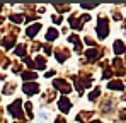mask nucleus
Returning <instances> with one entry per match:
<instances>
[{
  "mask_svg": "<svg viewBox=\"0 0 126 123\" xmlns=\"http://www.w3.org/2000/svg\"><path fill=\"white\" fill-rule=\"evenodd\" d=\"M10 19L14 20V22H21V20H22V17H21V16H14V17H10Z\"/></svg>",
  "mask_w": 126,
  "mask_h": 123,
  "instance_id": "nucleus-16",
  "label": "nucleus"
},
{
  "mask_svg": "<svg viewBox=\"0 0 126 123\" xmlns=\"http://www.w3.org/2000/svg\"><path fill=\"white\" fill-rule=\"evenodd\" d=\"M53 84H55V87L62 89V92H70V85H68L66 82H63V81H55Z\"/></svg>",
  "mask_w": 126,
  "mask_h": 123,
  "instance_id": "nucleus-5",
  "label": "nucleus"
},
{
  "mask_svg": "<svg viewBox=\"0 0 126 123\" xmlns=\"http://www.w3.org/2000/svg\"><path fill=\"white\" fill-rule=\"evenodd\" d=\"M34 67H38V68H44V58H36V65Z\"/></svg>",
  "mask_w": 126,
  "mask_h": 123,
  "instance_id": "nucleus-12",
  "label": "nucleus"
},
{
  "mask_svg": "<svg viewBox=\"0 0 126 123\" xmlns=\"http://www.w3.org/2000/svg\"><path fill=\"white\" fill-rule=\"evenodd\" d=\"M22 77L31 81V79H36V74H32V72H24V75H22Z\"/></svg>",
  "mask_w": 126,
  "mask_h": 123,
  "instance_id": "nucleus-13",
  "label": "nucleus"
},
{
  "mask_svg": "<svg viewBox=\"0 0 126 123\" xmlns=\"http://www.w3.org/2000/svg\"><path fill=\"white\" fill-rule=\"evenodd\" d=\"M16 53H17V55H24V53H26V48H24V46H19V48H17V50H16Z\"/></svg>",
  "mask_w": 126,
  "mask_h": 123,
  "instance_id": "nucleus-14",
  "label": "nucleus"
},
{
  "mask_svg": "<svg viewBox=\"0 0 126 123\" xmlns=\"http://www.w3.org/2000/svg\"><path fill=\"white\" fill-rule=\"evenodd\" d=\"M56 38H58V31H56V29H49L48 34H46V40L48 41H55Z\"/></svg>",
  "mask_w": 126,
  "mask_h": 123,
  "instance_id": "nucleus-8",
  "label": "nucleus"
},
{
  "mask_svg": "<svg viewBox=\"0 0 126 123\" xmlns=\"http://www.w3.org/2000/svg\"><path fill=\"white\" fill-rule=\"evenodd\" d=\"M9 113L14 115L16 118H21V116H22V113H21V101H19V99L14 102V104L9 106Z\"/></svg>",
  "mask_w": 126,
  "mask_h": 123,
  "instance_id": "nucleus-2",
  "label": "nucleus"
},
{
  "mask_svg": "<svg viewBox=\"0 0 126 123\" xmlns=\"http://www.w3.org/2000/svg\"><path fill=\"white\" fill-rule=\"evenodd\" d=\"M70 106H72V104H70V101H68L66 98H62V99H60V111L68 113V111H70Z\"/></svg>",
  "mask_w": 126,
  "mask_h": 123,
  "instance_id": "nucleus-4",
  "label": "nucleus"
},
{
  "mask_svg": "<svg viewBox=\"0 0 126 123\" xmlns=\"http://www.w3.org/2000/svg\"><path fill=\"white\" fill-rule=\"evenodd\" d=\"M70 24H72L73 29H80V27H82V24H80L79 20H75V19H70Z\"/></svg>",
  "mask_w": 126,
  "mask_h": 123,
  "instance_id": "nucleus-11",
  "label": "nucleus"
},
{
  "mask_svg": "<svg viewBox=\"0 0 126 123\" xmlns=\"http://www.w3.org/2000/svg\"><path fill=\"white\" fill-rule=\"evenodd\" d=\"M125 51H126L125 44H123L121 41H116V43H114V53H116V55H121V53H125Z\"/></svg>",
  "mask_w": 126,
  "mask_h": 123,
  "instance_id": "nucleus-7",
  "label": "nucleus"
},
{
  "mask_svg": "<svg viewBox=\"0 0 126 123\" xmlns=\"http://www.w3.org/2000/svg\"><path fill=\"white\" fill-rule=\"evenodd\" d=\"M109 89H118V91H123V84L121 82H109L107 84Z\"/></svg>",
  "mask_w": 126,
  "mask_h": 123,
  "instance_id": "nucleus-9",
  "label": "nucleus"
},
{
  "mask_svg": "<svg viewBox=\"0 0 126 123\" xmlns=\"http://www.w3.org/2000/svg\"><path fill=\"white\" fill-rule=\"evenodd\" d=\"M99 55H101V53H99L97 50H89V53H87V57H89L90 60H95V58H99Z\"/></svg>",
  "mask_w": 126,
  "mask_h": 123,
  "instance_id": "nucleus-10",
  "label": "nucleus"
},
{
  "mask_svg": "<svg viewBox=\"0 0 126 123\" xmlns=\"http://www.w3.org/2000/svg\"><path fill=\"white\" fill-rule=\"evenodd\" d=\"M82 7L84 9H92V7H95V3H82Z\"/></svg>",
  "mask_w": 126,
  "mask_h": 123,
  "instance_id": "nucleus-15",
  "label": "nucleus"
},
{
  "mask_svg": "<svg viewBox=\"0 0 126 123\" xmlns=\"http://www.w3.org/2000/svg\"><path fill=\"white\" fill-rule=\"evenodd\" d=\"M39 29H41V24H34V26H31V27H27V29H26V34H27L29 38H32Z\"/></svg>",
  "mask_w": 126,
  "mask_h": 123,
  "instance_id": "nucleus-6",
  "label": "nucleus"
},
{
  "mask_svg": "<svg viewBox=\"0 0 126 123\" xmlns=\"http://www.w3.org/2000/svg\"><path fill=\"white\" fill-rule=\"evenodd\" d=\"M107 33H109V24H107V20H106V19H99V26H97V36H99L101 40H104L106 36H107Z\"/></svg>",
  "mask_w": 126,
  "mask_h": 123,
  "instance_id": "nucleus-1",
  "label": "nucleus"
},
{
  "mask_svg": "<svg viewBox=\"0 0 126 123\" xmlns=\"http://www.w3.org/2000/svg\"><path fill=\"white\" fill-rule=\"evenodd\" d=\"M39 91V85L38 84H34V82H29V84H24V92H27L29 96H32V94H36Z\"/></svg>",
  "mask_w": 126,
  "mask_h": 123,
  "instance_id": "nucleus-3",
  "label": "nucleus"
}]
</instances>
